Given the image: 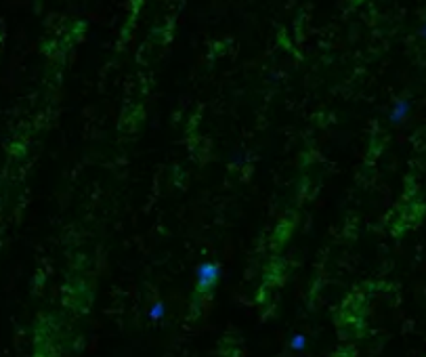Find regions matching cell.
Returning <instances> with one entry per match:
<instances>
[{
	"label": "cell",
	"mask_w": 426,
	"mask_h": 357,
	"mask_svg": "<svg viewBox=\"0 0 426 357\" xmlns=\"http://www.w3.org/2000/svg\"><path fill=\"white\" fill-rule=\"evenodd\" d=\"M306 345H309V338H306L304 334H292V338H290V349L292 351L303 353L306 349Z\"/></svg>",
	"instance_id": "cell-4"
},
{
	"label": "cell",
	"mask_w": 426,
	"mask_h": 357,
	"mask_svg": "<svg viewBox=\"0 0 426 357\" xmlns=\"http://www.w3.org/2000/svg\"><path fill=\"white\" fill-rule=\"evenodd\" d=\"M147 315H149V320L152 322H162L164 317H166V305H164L162 300H157V303H153L152 307H149Z\"/></svg>",
	"instance_id": "cell-3"
},
{
	"label": "cell",
	"mask_w": 426,
	"mask_h": 357,
	"mask_svg": "<svg viewBox=\"0 0 426 357\" xmlns=\"http://www.w3.org/2000/svg\"><path fill=\"white\" fill-rule=\"evenodd\" d=\"M409 112H412V103L407 99H397L389 109V122L391 124H403L407 120Z\"/></svg>",
	"instance_id": "cell-2"
},
{
	"label": "cell",
	"mask_w": 426,
	"mask_h": 357,
	"mask_svg": "<svg viewBox=\"0 0 426 357\" xmlns=\"http://www.w3.org/2000/svg\"><path fill=\"white\" fill-rule=\"evenodd\" d=\"M220 280V267L212 260H206V263H200L198 269H195V286H198L200 292H208L212 290Z\"/></svg>",
	"instance_id": "cell-1"
}]
</instances>
